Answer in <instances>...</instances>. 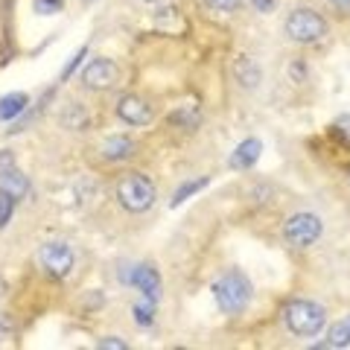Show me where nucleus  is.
Returning <instances> with one entry per match:
<instances>
[{"instance_id": "f257e3e1", "label": "nucleus", "mask_w": 350, "mask_h": 350, "mask_svg": "<svg viewBox=\"0 0 350 350\" xmlns=\"http://www.w3.org/2000/svg\"><path fill=\"white\" fill-rule=\"evenodd\" d=\"M283 321L295 336H319L327 324V312L321 304L312 301H292L283 310Z\"/></svg>"}, {"instance_id": "f03ea898", "label": "nucleus", "mask_w": 350, "mask_h": 350, "mask_svg": "<svg viewBox=\"0 0 350 350\" xmlns=\"http://www.w3.org/2000/svg\"><path fill=\"white\" fill-rule=\"evenodd\" d=\"M213 298H216L222 312H239V310H245L248 301H251V283L245 275L231 271V275L219 278L213 283Z\"/></svg>"}, {"instance_id": "7ed1b4c3", "label": "nucleus", "mask_w": 350, "mask_h": 350, "mask_svg": "<svg viewBox=\"0 0 350 350\" xmlns=\"http://www.w3.org/2000/svg\"><path fill=\"white\" fill-rule=\"evenodd\" d=\"M117 199H120V204H123L126 211L144 213V211L152 207V202H155V184H152L146 175L131 172L117 184Z\"/></svg>"}, {"instance_id": "20e7f679", "label": "nucleus", "mask_w": 350, "mask_h": 350, "mask_svg": "<svg viewBox=\"0 0 350 350\" xmlns=\"http://www.w3.org/2000/svg\"><path fill=\"white\" fill-rule=\"evenodd\" d=\"M286 36L298 44H312L321 41L327 36V24L319 12H310V9H298L286 18Z\"/></svg>"}, {"instance_id": "39448f33", "label": "nucleus", "mask_w": 350, "mask_h": 350, "mask_svg": "<svg viewBox=\"0 0 350 350\" xmlns=\"http://www.w3.org/2000/svg\"><path fill=\"white\" fill-rule=\"evenodd\" d=\"M321 231H324V225L315 213H295L286 219V225H283V237H286V243L295 248H310L315 239L321 237Z\"/></svg>"}, {"instance_id": "423d86ee", "label": "nucleus", "mask_w": 350, "mask_h": 350, "mask_svg": "<svg viewBox=\"0 0 350 350\" xmlns=\"http://www.w3.org/2000/svg\"><path fill=\"white\" fill-rule=\"evenodd\" d=\"M120 280L129 283V286H137L146 298L158 301L161 298V275L155 266H146V262H135V266H123L120 271Z\"/></svg>"}, {"instance_id": "0eeeda50", "label": "nucleus", "mask_w": 350, "mask_h": 350, "mask_svg": "<svg viewBox=\"0 0 350 350\" xmlns=\"http://www.w3.org/2000/svg\"><path fill=\"white\" fill-rule=\"evenodd\" d=\"M0 193H9L12 199H24L29 193V178L15 167L12 152H0Z\"/></svg>"}, {"instance_id": "6e6552de", "label": "nucleus", "mask_w": 350, "mask_h": 350, "mask_svg": "<svg viewBox=\"0 0 350 350\" xmlns=\"http://www.w3.org/2000/svg\"><path fill=\"white\" fill-rule=\"evenodd\" d=\"M120 82V68L111 59H94L88 68L82 70V85L91 91H105Z\"/></svg>"}, {"instance_id": "1a4fd4ad", "label": "nucleus", "mask_w": 350, "mask_h": 350, "mask_svg": "<svg viewBox=\"0 0 350 350\" xmlns=\"http://www.w3.org/2000/svg\"><path fill=\"white\" fill-rule=\"evenodd\" d=\"M41 266L47 269V275L53 278H64L73 269V251L68 243H47L41 245Z\"/></svg>"}, {"instance_id": "9d476101", "label": "nucleus", "mask_w": 350, "mask_h": 350, "mask_svg": "<svg viewBox=\"0 0 350 350\" xmlns=\"http://www.w3.org/2000/svg\"><path fill=\"white\" fill-rule=\"evenodd\" d=\"M117 114L129 126H146V123H152V108L140 100V96H131V94H126L123 100L117 103Z\"/></svg>"}, {"instance_id": "9b49d317", "label": "nucleus", "mask_w": 350, "mask_h": 350, "mask_svg": "<svg viewBox=\"0 0 350 350\" xmlns=\"http://www.w3.org/2000/svg\"><path fill=\"white\" fill-rule=\"evenodd\" d=\"M260 152H262V144H260L257 137L243 140V144L234 149V155H231V170H248V167H254V163L260 161Z\"/></svg>"}, {"instance_id": "f8f14e48", "label": "nucleus", "mask_w": 350, "mask_h": 350, "mask_svg": "<svg viewBox=\"0 0 350 350\" xmlns=\"http://www.w3.org/2000/svg\"><path fill=\"white\" fill-rule=\"evenodd\" d=\"M100 152H103V158L105 161H123V158H129V155H135V140H129V137H105L103 140V146H100Z\"/></svg>"}, {"instance_id": "ddd939ff", "label": "nucleus", "mask_w": 350, "mask_h": 350, "mask_svg": "<svg viewBox=\"0 0 350 350\" xmlns=\"http://www.w3.org/2000/svg\"><path fill=\"white\" fill-rule=\"evenodd\" d=\"M27 105H29V96L27 94H21V91L6 94L3 100H0V120H15V117H21V114L27 111Z\"/></svg>"}, {"instance_id": "4468645a", "label": "nucleus", "mask_w": 350, "mask_h": 350, "mask_svg": "<svg viewBox=\"0 0 350 350\" xmlns=\"http://www.w3.org/2000/svg\"><path fill=\"white\" fill-rule=\"evenodd\" d=\"M237 79L243 82V85H248V88H257V82H260V68L251 59H239L237 62Z\"/></svg>"}, {"instance_id": "2eb2a0df", "label": "nucleus", "mask_w": 350, "mask_h": 350, "mask_svg": "<svg viewBox=\"0 0 350 350\" xmlns=\"http://www.w3.org/2000/svg\"><path fill=\"white\" fill-rule=\"evenodd\" d=\"M345 345H350V315L330 327V342L324 347H345Z\"/></svg>"}, {"instance_id": "dca6fc26", "label": "nucleus", "mask_w": 350, "mask_h": 350, "mask_svg": "<svg viewBox=\"0 0 350 350\" xmlns=\"http://www.w3.org/2000/svg\"><path fill=\"white\" fill-rule=\"evenodd\" d=\"M207 181H211V178L187 181V184H184V187H181V190H175V196H172V202H170V207H172V211H175V207H181L184 202H187V199H190V196H193V193H199V190H204V187H207Z\"/></svg>"}, {"instance_id": "f3484780", "label": "nucleus", "mask_w": 350, "mask_h": 350, "mask_svg": "<svg viewBox=\"0 0 350 350\" xmlns=\"http://www.w3.org/2000/svg\"><path fill=\"white\" fill-rule=\"evenodd\" d=\"M135 321H137L140 327H149L152 321H155V301L146 298V301L135 304Z\"/></svg>"}, {"instance_id": "a211bd4d", "label": "nucleus", "mask_w": 350, "mask_h": 350, "mask_svg": "<svg viewBox=\"0 0 350 350\" xmlns=\"http://www.w3.org/2000/svg\"><path fill=\"white\" fill-rule=\"evenodd\" d=\"M172 123L175 126H184V129H196L199 126V111H196V108H181V111H175L172 117Z\"/></svg>"}, {"instance_id": "6ab92c4d", "label": "nucleus", "mask_w": 350, "mask_h": 350, "mask_svg": "<svg viewBox=\"0 0 350 350\" xmlns=\"http://www.w3.org/2000/svg\"><path fill=\"white\" fill-rule=\"evenodd\" d=\"M15 202H18V199H12L9 193H0V228H6V222L12 219V213H15Z\"/></svg>"}, {"instance_id": "aec40b11", "label": "nucleus", "mask_w": 350, "mask_h": 350, "mask_svg": "<svg viewBox=\"0 0 350 350\" xmlns=\"http://www.w3.org/2000/svg\"><path fill=\"white\" fill-rule=\"evenodd\" d=\"M32 6L38 15H56L62 9V0H32Z\"/></svg>"}, {"instance_id": "412c9836", "label": "nucleus", "mask_w": 350, "mask_h": 350, "mask_svg": "<svg viewBox=\"0 0 350 350\" xmlns=\"http://www.w3.org/2000/svg\"><path fill=\"white\" fill-rule=\"evenodd\" d=\"M211 9H216V12H234V9L239 6V0H204Z\"/></svg>"}, {"instance_id": "4be33fe9", "label": "nucleus", "mask_w": 350, "mask_h": 350, "mask_svg": "<svg viewBox=\"0 0 350 350\" xmlns=\"http://www.w3.org/2000/svg\"><path fill=\"white\" fill-rule=\"evenodd\" d=\"M85 53H88V50L82 47V50H79V53H76V56H73V59L68 62V68H64V73H62V79H68V76H70V73H73L76 68H79V64H82V59H85Z\"/></svg>"}, {"instance_id": "5701e85b", "label": "nucleus", "mask_w": 350, "mask_h": 350, "mask_svg": "<svg viewBox=\"0 0 350 350\" xmlns=\"http://www.w3.org/2000/svg\"><path fill=\"white\" fill-rule=\"evenodd\" d=\"M100 347H108V350H126L129 345H126V342H120V338H114V336H108V338H100Z\"/></svg>"}, {"instance_id": "b1692460", "label": "nucleus", "mask_w": 350, "mask_h": 350, "mask_svg": "<svg viewBox=\"0 0 350 350\" xmlns=\"http://www.w3.org/2000/svg\"><path fill=\"white\" fill-rule=\"evenodd\" d=\"M336 129L342 131V135H345V137L350 140V117H347V114H342V117L336 120Z\"/></svg>"}, {"instance_id": "393cba45", "label": "nucleus", "mask_w": 350, "mask_h": 350, "mask_svg": "<svg viewBox=\"0 0 350 350\" xmlns=\"http://www.w3.org/2000/svg\"><path fill=\"white\" fill-rule=\"evenodd\" d=\"M254 3L257 12H271V6H275V0H251Z\"/></svg>"}, {"instance_id": "a878e982", "label": "nucleus", "mask_w": 350, "mask_h": 350, "mask_svg": "<svg viewBox=\"0 0 350 350\" xmlns=\"http://www.w3.org/2000/svg\"><path fill=\"white\" fill-rule=\"evenodd\" d=\"M333 6H338V9H350V0H330Z\"/></svg>"}, {"instance_id": "bb28decb", "label": "nucleus", "mask_w": 350, "mask_h": 350, "mask_svg": "<svg viewBox=\"0 0 350 350\" xmlns=\"http://www.w3.org/2000/svg\"><path fill=\"white\" fill-rule=\"evenodd\" d=\"M6 330H9V324H6L3 319H0V338H3V336H6Z\"/></svg>"}, {"instance_id": "cd10ccee", "label": "nucleus", "mask_w": 350, "mask_h": 350, "mask_svg": "<svg viewBox=\"0 0 350 350\" xmlns=\"http://www.w3.org/2000/svg\"><path fill=\"white\" fill-rule=\"evenodd\" d=\"M146 3H158V0H146Z\"/></svg>"}]
</instances>
